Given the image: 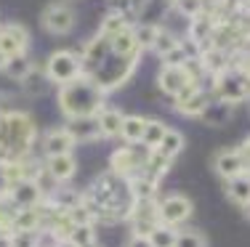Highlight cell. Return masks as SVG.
Listing matches in <instances>:
<instances>
[{"mask_svg":"<svg viewBox=\"0 0 250 247\" xmlns=\"http://www.w3.org/2000/svg\"><path fill=\"white\" fill-rule=\"evenodd\" d=\"M59 107L72 120L93 117L104 109V88L96 85L93 77L80 75V77L62 85V91H59Z\"/></svg>","mask_w":250,"mask_h":247,"instance_id":"cell-1","label":"cell"},{"mask_svg":"<svg viewBox=\"0 0 250 247\" xmlns=\"http://www.w3.org/2000/svg\"><path fill=\"white\" fill-rule=\"evenodd\" d=\"M35 141V125L21 112H8L0 117V149L11 157H21Z\"/></svg>","mask_w":250,"mask_h":247,"instance_id":"cell-2","label":"cell"},{"mask_svg":"<svg viewBox=\"0 0 250 247\" xmlns=\"http://www.w3.org/2000/svg\"><path fill=\"white\" fill-rule=\"evenodd\" d=\"M216 88L221 93V98L226 104H234V101H242V98L250 96V72H242V69H226L216 77Z\"/></svg>","mask_w":250,"mask_h":247,"instance_id":"cell-3","label":"cell"},{"mask_svg":"<svg viewBox=\"0 0 250 247\" xmlns=\"http://www.w3.org/2000/svg\"><path fill=\"white\" fill-rule=\"evenodd\" d=\"M128 215H130V223H133L136 237H149L160 226V210L152 205V199H133V208H130Z\"/></svg>","mask_w":250,"mask_h":247,"instance_id":"cell-4","label":"cell"},{"mask_svg":"<svg viewBox=\"0 0 250 247\" xmlns=\"http://www.w3.org/2000/svg\"><path fill=\"white\" fill-rule=\"evenodd\" d=\"M80 61H77V56H72L69 51H59V54H53L48 58V77L53 82H69L75 77H80Z\"/></svg>","mask_w":250,"mask_h":247,"instance_id":"cell-5","label":"cell"},{"mask_svg":"<svg viewBox=\"0 0 250 247\" xmlns=\"http://www.w3.org/2000/svg\"><path fill=\"white\" fill-rule=\"evenodd\" d=\"M149 152H146V154H136L133 146L117 149L115 154H112V160H109L112 173H115V175H130V173H136V170H141V168H144V162H146V157H149Z\"/></svg>","mask_w":250,"mask_h":247,"instance_id":"cell-6","label":"cell"},{"mask_svg":"<svg viewBox=\"0 0 250 247\" xmlns=\"http://www.w3.org/2000/svg\"><path fill=\"white\" fill-rule=\"evenodd\" d=\"M0 51L8 58L14 56H24L27 51V29L19 24H5L0 29Z\"/></svg>","mask_w":250,"mask_h":247,"instance_id":"cell-7","label":"cell"},{"mask_svg":"<svg viewBox=\"0 0 250 247\" xmlns=\"http://www.w3.org/2000/svg\"><path fill=\"white\" fill-rule=\"evenodd\" d=\"M157 210H160V223L176 226V223L189 218V213H192V202H189L187 197H168L163 205H157Z\"/></svg>","mask_w":250,"mask_h":247,"instance_id":"cell-8","label":"cell"},{"mask_svg":"<svg viewBox=\"0 0 250 247\" xmlns=\"http://www.w3.org/2000/svg\"><path fill=\"white\" fill-rule=\"evenodd\" d=\"M43 24L53 35H64V32H69V29H72L75 14L67 8V5H48V8H45V14H43Z\"/></svg>","mask_w":250,"mask_h":247,"instance_id":"cell-9","label":"cell"},{"mask_svg":"<svg viewBox=\"0 0 250 247\" xmlns=\"http://www.w3.org/2000/svg\"><path fill=\"white\" fill-rule=\"evenodd\" d=\"M75 136H72V131L69 128H56V131H51L48 136H45L43 141V149H45V154L48 157H56V154H69L72 152V146H75Z\"/></svg>","mask_w":250,"mask_h":247,"instance_id":"cell-10","label":"cell"},{"mask_svg":"<svg viewBox=\"0 0 250 247\" xmlns=\"http://www.w3.org/2000/svg\"><path fill=\"white\" fill-rule=\"evenodd\" d=\"M189 82H192V80H189V75H187V69H184V67H165V64H163V72H160V88H163L165 93L178 96Z\"/></svg>","mask_w":250,"mask_h":247,"instance_id":"cell-11","label":"cell"},{"mask_svg":"<svg viewBox=\"0 0 250 247\" xmlns=\"http://www.w3.org/2000/svg\"><path fill=\"white\" fill-rule=\"evenodd\" d=\"M8 194H11V199H14V205L19 210L38 208V202H40V189H38V184H32V181H19V184H14Z\"/></svg>","mask_w":250,"mask_h":247,"instance_id":"cell-12","label":"cell"},{"mask_svg":"<svg viewBox=\"0 0 250 247\" xmlns=\"http://www.w3.org/2000/svg\"><path fill=\"white\" fill-rule=\"evenodd\" d=\"M245 160H242V154L240 152H221V154L216 157V170H218V175H224L226 181L229 178H234V175H240V173H245Z\"/></svg>","mask_w":250,"mask_h":247,"instance_id":"cell-13","label":"cell"},{"mask_svg":"<svg viewBox=\"0 0 250 247\" xmlns=\"http://www.w3.org/2000/svg\"><path fill=\"white\" fill-rule=\"evenodd\" d=\"M45 170L53 181H67L75 175V160L72 154H56V157H48L45 162Z\"/></svg>","mask_w":250,"mask_h":247,"instance_id":"cell-14","label":"cell"},{"mask_svg":"<svg viewBox=\"0 0 250 247\" xmlns=\"http://www.w3.org/2000/svg\"><path fill=\"white\" fill-rule=\"evenodd\" d=\"M96 122H99L101 136H123L125 117L117 109H101L99 114H96Z\"/></svg>","mask_w":250,"mask_h":247,"instance_id":"cell-15","label":"cell"},{"mask_svg":"<svg viewBox=\"0 0 250 247\" xmlns=\"http://www.w3.org/2000/svg\"><path fill=\"white\" fill-rule=\"evenodd\" d=\"M40 226V210L38 208H24L14 215V231L11 234H21V231H38Z\"/></svg>","mask_w":250,"mask_h":247,"instance_id":"cell-16","label":"cell"},{"mask_svg":"<svg viewBox=\"0 0 250 247\" xmlns=\"http://www.w3.org/2000/svg\"><path fill=\"white\" fill-rule=\"evenodd\" d=\"M226 191H229V197L234 199V202L248 205L250 202V175L248 173H240V175H234V178H229Z\"/></svg>","mask_w":250,"mask_h":247,"instance_id":"cell-17","label":"cell"},{"mask_svg":"<svg viewBox=\"0 0 250 247\" xmlns=\"http://www.w3.org/2000/svg\"><path fill=\"white\" fill-rule=\"evenodd\" d=\"M208 107H210V98H208V93L205 91H197L194 96H189L184 104H176V109L181 112V114H189V117H197L202 114Z\"/></svg>","mask_w":250,"mask_h":247,"instance_id":"cell-18","label":"cell"},{"mask_svg":"<svg viewBox=\"0 0 250 247\" xmlns=\"http://www.w3.org/2000/svg\"><path fill=\"white\" fill-rule=\"evenodd\" d=\"M144 128H146V120H141V117H125L123 138L130 141V144H139V141H144Z\"/></svg>","mask_w":250,"mask_h":247,"instance_id":"cell-19","label":"cell"},{"mask_svg":"<svg viewBox=\"0 0 250 247\" xmlns=\"http://www.w3.org/2000/svg\"><path fill=\"white\" fill-rule=\"evenodd\" d=\"M181 149H184V136H181V133H176V131H165V136H163V141H160V146H157L160 154H165V157H176Z\"/></svg>","mask_w":250,"mask_h":247,"instance_id":"cell-20","label":"cell"},{"mask_svg":"<svg viewBox=\"0 0 250 247\" xmlns=\"http://www.w3.org/2000/svg\"><path fill=\"white\" fill-rule=\"evenodd\" d=\"M176 237H178V231H173L168 223H160L149 234V242L152 247H176Z\"/></svg>","mask_w":250,"mask_h":247,"instance_id":"cell-21","label":"cell"},{"mask_svg":"<svg viewBox=\"0 0 250 247\" xmlns=\"http://www.w3.org/2000/svg\"><path fill=\"white\" fill-rule=\"evenodd\" d=\"M202 64H205V72H213L216 77H218L221 72H226V69H229V64H226L224 51H218V48H213L210 54H205V56H202Z\"/></svg>","mask_w":250,"mask_h":247,"instance_id":"cell-22","label":"cell"},{"mask_svg":"<svg viewBox=\"0 0 250 247\" xmlns=\"http://www.w3.org/2000/svg\"><path fill=\"white\" fill-rule=\"evenodd\" d=\"M128 29V21H125L123 14H112L106 16L104 21H101V38H115V35H120Z\"/></svg>","mask_w":250,"mask_h":247,"instance_id":"cell-23","label":"cell"},{"mask_svg":"<svg viewBox=\"0 0 250 247\" xmlns=\"http://www.w3.org/2000/svg\"><path fill=\"white\" fill-rule=\"evenodd\" d=\"M5 72H8L14 80H24L27 75L32 72V64L27 61V56H14V58H8V64H5Z\"/></svg>","mask_w":250,"mask_h":247,"instance_id":"cell-24","label":"cell"},{"mask_svg":"<svg viewBox=\"0 0 250 247\" xmlns=\"http://www.w3.org/2000/svg\"><path fill=\"white\" fill-rule=\"evenodd\" d=\"M165 131H168V128H165L163 122H157V120L146 122V128H144V144L149 146V149H157L160 141H163V136H165Z\"/></svg>","mask_w":250,"mask_h":247,"instance_id":"cell-25","label":"cell"},{"mask_svg":"<svg viewBox=\"0 0 250 247\" xmlns=\"http://www.w3.org/2000/svg\"><path fill=\"white\" fill-rule=\"evenodd\" d=\"M67 242H69V245H75V247H85V245L96 242V234H93V228H91V226H75Z\"/></svg>","mask_w":250,"mask_h":247,"instance_id":"cell-26","label":"cell"},{"mask_svg":"<svg viewBox=\"0 0 250 247\" xmlns=\"http://www.w3.org/2000/svg\"><path fill=\"white\" fill-rule=\"evenodd\" d=\"M157 35H160V27H154V24H141V27L133 29L136 45H154Z\"/></svg>","mask_w":250,"mask_h":247,"instance_id":"cell-27","label":"cell"},{"mask_svg":"<svg viewBox=\"0 0 250 247\" xmlns=\"http://www.w3.org/2000/svg\"><path fill=\"white\" fill-rule=\"evenodd\" d=\"M130 194H133V199H152V194H154V181L149 178H136L133 184H130Z\"/></svg>","mask_w":250,"mask_h":247,"instance_id":"cell-28","label":"cell"},{"mask_svg":"<svg viewBox=\"0 0 250 247\" xmlns=\"http://www.w3.org/2000/svg\"><path fill=\"white\" fill-rule=\"evenodd\" d=\"M176 45H178V40L173 38V35H168V32H163V29H160V35H157V40H154V45H152V48L157 51L160 56H165L168 51H173Z\"/></svg>","mask_w":250,"mask_h":247,"instance_id":"cell-29","label":"cell"},{"mask_svg":"<svg viewBox=\"0 0 250 247\" xmlns=\"http://www.w3.org/2000/svg\"><path fill=\"white\" fill-rule=\"evenodd\" d=\"M176 247H205V239L197 231H178Z\"/></svg>","mask_w":250,"mask_h":247,"instance_id":"cell-30","label":"cell"},{"mask_svg":"<svg viewBox=\"0 0 250 247\" xmlns=\"http://www.w3.org/2000/svg\"><path fill=\"white\" fill-rule=\"evenodd\" d=\"M163 58H165V67H184V61H187L189 56H187V51H184V45L178 43L176 48L168 51V54H165Z\"/></svg>","mask_w":250,"mask_h":247,"instance_id":"cell-31","label":"cell"},{"mask_svg":"<svg viewBox=\"0 0 250 247\" xmlns=\"http://www.w3.org/2000/svg\"><path fill=\"white\" fill-rule=\"evenodd\" d=\"M189 32H192V40H197V43H200V40H205L208 35H210V21H208V19H202V16H197Z\"/></svg>","mask_w":250,"mask_h":247,"instance_id":"cell-32","label":"cell"},{"mask_svg":"<svg viewBox=\"0 0 250 247\" xmlns=\"http://www.w3.org/2000/svg\"><path fill=\"white\" fill-rule=\"evenodd\" d=\"M178 8H181V14H187L189 19H197L202 14V0H176Z\"/></svg>","mask_w":250,"mask_h":247,"instance_id":"cell-33","label":"cell"},{"mask_svg":"<svg viewBox=\"0 0 250 247\" xmlns=\"http://www.w3.org/2000/svg\"><path fill=\"white\" fill-rule=\"evenodd\" d=\"M8 191H11V181H8V175H5V162L0 160V197L8 194Z\"/></svg>","mask_w":250,"mask_h":247,"instance_id":"cell-34","label":"cell"},{"mask_svg":"<svg viewBox=\"0 0 250 247\" xmlns=\"http://www.w3.org/2000/svg\"><path fill=\"white\" fill-rule=\"evenodd\" d=\"M128 247H152V242H149V237H136L133 234V239L128 242Z\"/></svg>","mask_w":250,"mask_h":247,"instance_id":"cell-35","label":"cell"},{"mask_svg":"<svg viewBox=\"0 0 250 247\" xmlns=\"http://www.w3.org/2000/svg\"><path fill=\"white\" fill-rule=\"evenodd\" d=\"M240 154H242V160L250 165V138H245V144L240 146Z\"/></svg>","mask_w":250,"mask_h":247,"instance_id":"cell-36","label":"cell"},{"mask_svg":"<svg viewBox=\"0 0 250 247\" xmlns=\"http://www.w3.org/2000/svg\"><path fill=\"white\" fill-rule=\"evenodd\" d=\"M5 64H8V56H5L3 51H0V69H5Z\"/></svg>","mask_w":250,"mask_h":247,"instance_id":"cell-37","label":"cell"},{"mask_svg":"<svg viewBox=\"0 0 250 247\" xmlns=\"http://www.w3.org/2000/svg\"><path fill=\"white\" fill-rule=\"evenodd\" d=\"M245 210H248V218H250V202H248V205H245Z\"/></svg>","mask_w":250,"mask_h":247,"instance_id":"cell-38","label":"cell"},{"mask_svg":"<svg viewBox=\"0 0 250 247\" xmlns=\"http://www.w3.org/2000/svg\"><path fill=\"white\" fill-rule=\"evenodd\" d=\"M85 247H96V242H91V245H85Z\"/></svg>","mask_w":250,"mask_h":247,"instance_id":"cell-39","label":"cell"}]
</instances>
